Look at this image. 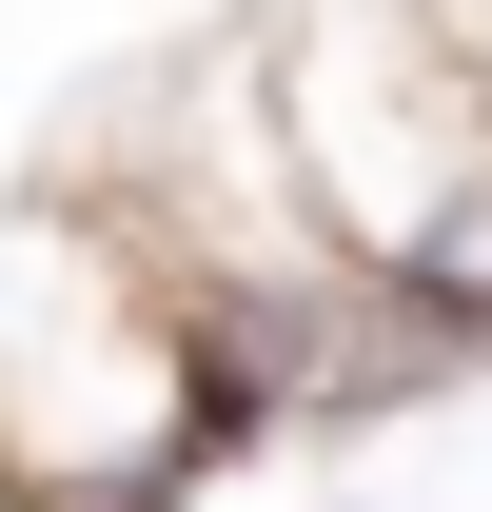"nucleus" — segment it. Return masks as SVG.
I'll list each match as a JSON object with an SVG mask.
<instances>
[{
    "mask_svg": "<svg viewBox=\"0 0 492 512\" xmlns=\"http://www.w3.org/2000/svg\"><path fill=\"white\" fill-rule=\"evenodd\" d=\"M0 473H20V512H197L237 473L197 276L60 158L0 197Z\"/></svg>",
    "mask_w": 492,
    "mask_h": 512,
    "instance_id": "obj_1",
    "label": "nucleus"
},
{
    "mask_svg": "<svg viewBox=\"0 0 492 512\" xmlns=\"http://www.w3.org/2000/svg\"><path fill=\"white\" fill-rule=\"evenodd\" d=\"M256 99H276V158H296L315 237L355 256L374 296L433 256V217L492 178V60L453 0H256Z\"/></svg>",
    "mask_w": 492,
    "mask_h": 512,
    "instance_id": "obj_2",
    "label": "nucleus"
},
{
    "mask_svg": "<svg viewBox=\"0 0 492 512\" xmlns=\"http://www.w3.org/2000/svg\"><path fill=\"white\" fill-rule=\"evenodd\" d=\"M0 512H20V473H0Z\"/></svg>",
    "mask_w": 492,
    "mask_h": 512,
    "instance_id": "obj_3",
    "label": "nucleus"
}]
</instances>
